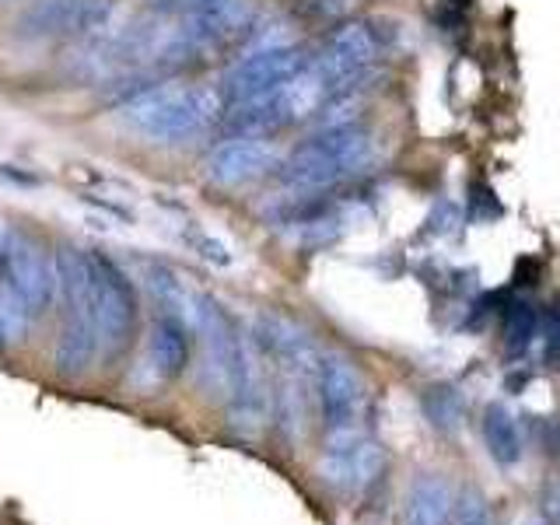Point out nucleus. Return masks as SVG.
<instances>
[{"mask_svg":"<svg viewBox=\"0 0 560 525\" xmlns=\"http://www.w3.org/2000/svg\"><path fill=\"white\" fill-rule=\"evenodd\" d=\"M277 165H280V151L270 137L232 133L207 154L203 175H207V183H214L218 189H238L277 172Z\"/></svg>","mask_w":560,"mask_h":525,"instance_id":"nucleus-9","label":"nucleus"},{"mask_svg":"<svg viewBox=\"0 0 560 525\" xmlns=\"http://www.w3.org/2000/svg\"><path fill=\"white\" fill-rule=\"evenodd\" d=\"M547 361L560 368V305L550 312V319H547Z\"/></svg>","mask_w":560,"mask_h":525,"instance_id":"nucleus-19","label":"nucleus"},{"mask_svg":"<svg viewBox=\"0 0 560 525\" xmlns=\"http://www.w3.org/2000/svg\"><path fill=\"white\" fill-rule=\"evenodd\" d=\"M385 28L378 22H347L329 32L319 57H312L315 70L326 78L329 95L337 92H361L364 81L375 74V63L385 57Z\"/></svg>","mask_w":560,"mask_h":525,"instance_id":"nucleus-5","label":"nucleus"},{"mask_svg":"<svg viewBox=\"0 0 560 525\" xmlns=\"http://www.w3.org/2000/svg\"><path fill=\"white\" fill-rule=\"evenodd\" d=\"M375 162V133L364 122H337L319 127L302 140L291 154L280 158L277 179L294 197H319L354 175L368 172Z\"/></svg>","mask_w":560,"mask_h":525,"instance_id":"nucleus-1","label":"nucleus"},{"mask_svg":"<svg viewBox=\"0 0 560 525\" xmlns=\"http://www.w3.org/2000/svg\"><path fill=\"white\" fill-rule=\"evenodd\" d=\"M224 95L200 84H158L122 105V122L151 144H186L224 116Z\"/></svg>","mask_w":560,"mask_h":525,"instance_id":"nucleus-2","label":"nucleus"},{"mask_svg":"<svg viewBox=\"0 0 560 525\" xmlns=\"http://www.w3.org/2000/svg\"><path fill=\"white\" fill-rule=\"evenodd\" d=\"M92 273V302L98 326V358L113 364L137 343L140 332V294L130 273L102 249H84Z\"/></svg>","mask_w":560,"mask_h":525,"instance_id":"nucleus-4","label":"nucleus"},{"mask_svg":"<svg viewBox=\"0 0 560 525\" xmlns=\"http://www.w3.org/2000/svg\"><path fill=\"white\" fill-rule=\"evenodd\" d=\"M483 442L490 459L501 463V466H515L522 459V434L515 417L508 413L501 402H490L483 410Z\"/></svg>","mask_w":560,"mask_h":525,"instance_id":"nucleus-14","label":"nucleus"},{"mask_svg":"<svg viewBox=\"0 0 560 525\" xmlns=\"http://www.w3.org/2000/svg\"><path fill=\"white\" fill-rule=\"evenodd\" d=\"M382 466H385L382 448L354 431L332 434V442L323 455L326 483L347 490V494H361V490L372 487L382 477Z\"/></svg>","mask_w":560,"mask_h":525,"instance_id":"nucleus-11","label":"nucleus"},{"mask_svg":"<svg viewBox=\"0 0 560 525\" xmlns=\"http://www.w3.org/2000/svg\"><path fill=\"white\" fill-rule=\"evenodd\" d=\"M315 396H319L323 424L329 434L354 431L364 407V378L343 354H319L315 368Z\"/></svg>","mask_w":560,"mask_h":525,"instance_id":"nucleus-10","label":"nucleus"},{"mask_svg":"<svg viewBox=\"0 0 560 525\" xmlns=\"http://www.w3.org/2000/svg\"><path fill=\"white\" fill-rule=\"evenodd\" d=\"M455 525H494V522H490V512H487V504H483V498L477 494V490H469V494L463 498L459 512H455Z\"/></svg>","mask_w":560,"mask_h":525,"instance_id":"nucleus-18","label":"nucleus"},{"mask_svg":"<svg viewBox=\"0 0 560 525\" xmlns=\"http://www.w3.org/2000/svg\"><path fill=\"white\" fill-rule=\"evenodd\" d=\"M0 253H4L8 273L14 280L18 294L25 298L32 319H39V315H46L52 308V302H57V294H60L57 253H52L39 235L22 232V228H14V232L4 235Z\"/></svg>","mask_w":560,"mask_h":525,"instance_id":"nucleus-7","label":"nucleus"},{"mask_svg":"<svg viewBox=\"0 0 560 525\" xmlns=\"http://www.w3.org/2000/svg\"><path fill=\"white\" fill-rule=\"evenodd\" d=\"M539 332V315L533 308V302H512L504 308V323H501V337H504V350L512 358H522L525 350L533 347Z\"/></svg>","mask_w":560,"mask_h":525,"instance_id":"nucleus-15","label":"nucleus"},{"mask_svg":"<svg viewBox=\"0 0 560 525\" xmlns=\"http://www.w3.org/2000/svg\"><path fill=\"white\" fill-rule=\"evenodd\" d=\"M0 175H4V179L22 183V186H39V179H35V175H25V172H18V168H11V165H0Z\"/></svg>","mask_w":560,"mask_h":525,"instance_id":"nucleus-20","label":"nucleus"},{"mask_svg":"<svg viewBox=\"0 0 560 525\" xmlns=\"http://www.w3.org/2000/svg\"><path fill=\"white\" fill-rule=\"evenodd\" d=\"M192 358V329L186 312L162 308L151 323V340H148V372L158 385H168L179 378Z\"/></svg>","mask_w":560,"mask_h":525,"instance_id":"nucleus-12","label":"nucleus"},{"mask_svg":"<svg viewBox=\"0 0 560 525\" xmlns=\"http://www.w3.org/2000/svg\"><path fill=\"white\" fill-rule=\"evenodd\" d=\"M60 332L52 364L63 378H81L98 358V326L92 302V273L84 249H63L60 256Z\"/></svg>","mask_w":560,"mask_h":525,"instance_id":"nucleus-3","label":"nucleus"},{"mask_svg":"<svg viewBox=\"0 0 560 525\" xmlns=\"http://www.w3.org/2000/svg\"><path fill=\"white\" fill-rule=\"evenodd\" d=\"M308 63H312V57L294 43L249 49L238 63L228 67V74L221 81L224 105H242V102L270 95L280 84H288L294 74H302Z\"/></svg>","mask_w":560,"mask_h":525,"instance_id":"nucleus-8","label":"nucleus"},{"mask_svg":"<svg viewBox=\"0 0 560 525\" xmlns=\"http://www.w3.org/2000/svg\"><path fill=\"white\" fill-rule=\"evenodd\" d=\"M424 417L431 420V428L438 431H455L463 420V399L448 385H434L424 393Z\"/></svg>","mask_w":560,"mask_h":525,"instance_id":"nucleus-16","label":"nucleus"},{"mask_svg":"<svg viewBox=\"0 0 560 525\" xmlns=\"http://www.w3.org/2000/svg\"><path fill=\"white\" fill-rule=\"evenodd\" d=\"M113 0H35L14 22V35L25 43L95 39L113 22Z\"/></svg>","mask_w":560,"mask_h":525,"instance_id":"nucleus-6","label":"nucleus"},{"mask_svg":"<svg viewBox=\"0 0 560 525\" xmlns=\"http://www.w3.org/2000/svg\"><path fill=\"white\" fill-rule=\"evenodd\" d=\"M452 490L442 477H420L407 494V525H448Z\"/></svg>","mask_w":560,"mask_h":525,"instance_id":"nucleus-13","label":"nucleus"},{"mask_svg":"<svg viewBox=\"0 0 560 525\" xmlns=\"http://www.w3.org/2000/svg\"><path fill=\"white\" fill-rule=\"evenodd\" d=\"M186 242H189V249L197 253L200 259L214 262V267H232V253H228V245L221 238L207 235V232H189Z\"/></svg>","mask_w":560,"mask_h":525,"instance_id":"nucleus-17","label":"nucleus"}]
</instances>
